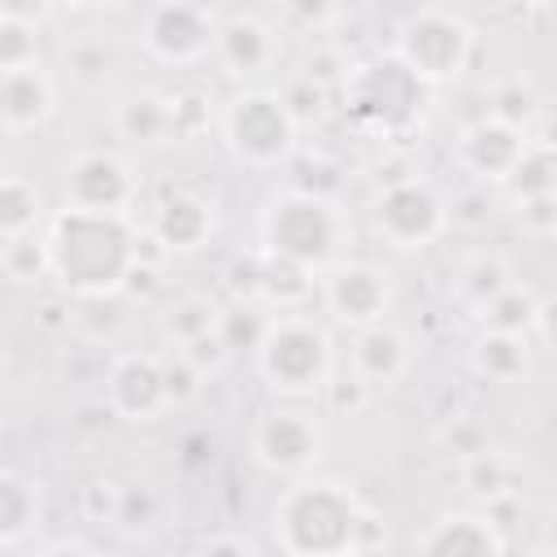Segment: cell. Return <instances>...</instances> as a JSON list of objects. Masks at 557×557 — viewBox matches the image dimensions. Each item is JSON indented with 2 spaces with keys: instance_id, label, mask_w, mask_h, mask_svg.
Returning a JSON list of instances; mask_svg holds the SVG:
<instances>
[{
  "instance_id": "5b68a950",
  "label": "cell",
  "mask_w": 557,
  "mask_h": 557,
  "mask_svg": "<svg viewBox=\"0 0 557 557\" xmlns=\"http://www.w3.org/2000/svg\"><path fill=\"white\" fill-rule=\"evenodd\" d=\"M222 135L231 152L248 165H278L296 148V117L274 91H244L222 113Z\"/></svg>"
},
{
  "instance_id": "5bb4252c",
  "label": "cell",
  "mask_w": 557,
  "mask_h": 557,
  "mask_svg": "<svg viewBox=\"0 0 557 557\" xmlns=\"http://www.w3.org/2000/svg\"><path fill=\"white\" fill-rule=\"evenodd\" d=\"M522 144H527V139L518 135V126L492 117V122H479V126H470V131L461 135L457 157H461V165H466L470 174L505 183L509 170H513L518 157H522Z\"/></svg>"
},
{
  "instance_id": "484cf974",
  "label": "cell",
  "mask_w": 557,
  "mask_h": 557,
  "mask_svg": "<svg viewBox=\"0 0 557 557\" xmlns=\"http://www.w3.org/2000/svg\"><path fill=\"white\" fill-rule=\"evenodd\" d=\"M287 13L305 26H322L335 13V0H287Z\"/></svg>"
},
{
  "instance_id": "2e32d148",
  "label": "cell",
  "mask_w": 557,
  "mask_h": 557,
  "mask_svg": "<svg viewBox=\"0 0 557 557\" xmlns=\"http://www.w3.org/2000/svg\"><path fill=\"white\" fill-rule=\"evenodd\" d=\"M213 48L231 74H261L274 61V30L261 26L257 17H231L213 35Z\"/></svg>"
},
{
  "instance_id": "3957f363",
  "label": "cell",
  "mask_w": 557,
  "mask_h": 557,
  "mask_svg": "<svg viewBox=\"0 0 557 557\" xmlns=\"http://www.w3.org/2000/svg\"><path fill=\"white\" fill-rule=\"evenodd\" d=\"M361 505L344 483H296L274 505V535L287 553H344L357 544Z\"/></svg>"
},
{
  "instance_id": "83f0119b",
  "label": "cell",
  "mask_w": 557,
  "mask_h": 557,
  "mask_svg": "<svg viewBox=\"0 0 557 557\" xmlns=\"http://www.w3.org/2000/svg\"><path fill=\"white\" fill-rule=\"evenodd\" d=\"M74 4H117V0H74Z\"/></svg>"
},
{
  "instance_id": "f1b7e54d",
  "label": "cell",
  "mask_w": 557,
  "mask_h": 557,
  "mask_svg": "<svg viewBox=\"0 0 557 557\" xmlns=\"http://www.w3.org/2000/svg\"><path fill=\"white\" fill-rule=\"evenodd\" d=\"M522 4H548V0H522Z\"/></svg>"
},
{
  "instance_id": "30bf717a",
  "label": "cell",
  "mask_w": 557,
  "mask_h": 557,
  "mask_svg": "<svg viewBox=\"0 0 557 557\" xmlns=\"http://www.w3.org/2000/svg\"><path fill=\"white\" fill-rule=\"evenodd\" d=\"M213 35L218 30H213L209 13L196 0H161L148 13V26H144L148 52L165 65H187V61L205 57L213 48Z\"/></svg>"
},
{
  "instance_id": "7c38bea8",
  "label": "cell",
  "mask_w": 557,
  "mask_h": 557,
  "mask_svg": "<svg viewBox=\"0 0 557 557\" xmlns=\"http://www.w3.org/2000/svg\"><path fill=\"white\" fill-rule=\"evenodd\" d=\"M109 405L131 422H152L161 409H170L165 396V370L157 352H126L109 370Z\"/></svg>"
},
{
  "instance_id": "7402d4cb",
  "label": "cell",
  "mask_w": 557,
  "mask_h": 557,
  "mask_svg": "<svg viewBox=\"0 0 557 557\" xmlns=\"http://www.w3.org/2000/svg\"><path fill=\"white\" fill-rule=\"evenodd\" d=\"M35 487L17 474H4L0 470V544H13L30 522H35Z\"/></svg>"
},
{
  "instance_id": "8fae6325",
  "label": "cell",
  "mask_w": 557,
  "mask_h": 557,
  "mask_svg": "<svg viewBox=\"0 0 557 557\" xmlns=\"http://www.w3.org/2000/svg\"><path fill=\"white\" fill-rule=\"evenodd\" d=\"M326 309L348 322V326H370V322H383L387 305H392V287H387V274H379L374 265H361V261H339L326 270Z\"/></svg>"
},
{
  "instance_id": "ba28073f",
  "label": "cell",
  "mask_w": 557,
  "mask_h": 557,
  "mask_svg": "<svg viewBox=\"0 0 557 557\" xmlns=\"http://www.w3.org/2000/svg\"><path fill=\"white\" fill-rule=\"evenodd\" d=\"M65 209H87V213H131L139 183L131 165L113 152H78L65 165Z\"/></svg>"
},
{
  "instance_id": "ffe728a7",
  "label": "cell",
  "mask_w": 557,
  "mask_h": 557,
  "mask_svg": "<svg viewBox=\"0 0 557 557\" xmlns=\"http://www.w3.org/2000/svg\"><path fill=\"white\" fill-rule=\"evenodd\" d=\"M117 131L135 144H161L165 135H174V117H170V100H157V96H131L122 109H117Z\"/></svg>"
},
{
  "instance_id": "44dd1931",
  "label": "cell",
  "mask_w": 557,
  "mask_h": 557,
  "mask_svg": "<svg viewBox=\"0 0 557 557\" xmlns=\"http://www.w3.org/2000/svg\"><path fill=\"white\" fill-rule=\"evenodd\" d=\"M39 191L17 178V174H4L0 178V235L4 239H17V235H30L35 222H39Z\"/></svg>"
},
{
  "instance_id": "603a6c76",
  "label": "cell",
  "mask_w": 557,
  "mask_h": 557,
  "mask_svg": "<svg viewBox=\"0 0 557 557\" xmlns=\"http://www.w3.org/2000/svg\"><path fill=\"white\" fill-rule=\"evenodd\" d=\"M505 470H509V461L500 457V453H470L466 457V487L474 492V496H487V500H496L500 492H509V483H505Z\"/></svg>"
},
{
  "instance_id": "ac0fdd59",
  "label": "cell",
  "mask_w": 557,
  "mask_h": 557,
  "mask_svg": "<svg viewBox=\"0 0 557 557\" xmlns=\"http://www.w3.org/2000/svg\"><path fill=\"white\" fill-rule=\"evenodd\" d=\"M426 553H500L505 540L496 535L492 518H440L435 531L418 540Z\"/></svg>"
},
{
  "instance_id": "7a4b0ae2",
  "label": "cell",
  "mask_w": 557,
  "mask_h": 557,
  "mask_svg": "<svg viewBox=\"0 0 557 557\" xmlns=\"http://www.w3.org/2000/svg\"><path fill=\"white\" fill-rule=\"evenodd\" d=\"M348 235H352L348 213L335 200L313 196V191H287L261 218V244H265L261 252L287 257L305 270L339 265Z\"/></svg>"
},
{
  "instance_id": "4316f807",
  "label": "cell",
  "mask_w": 557,
  "mask_h": 557,
  "mask_svg": "<svg viewBox=\"0 0 557 557\" xmlns=\"http://www.w3.org/2000/svg\"><path fill=\"white\" fill-rule=\"evenodd\" d=\"M205 548L213 553V548H235V553H257L248 540H205Z\"/></svg>"
},
{
  "instance_id": "f546056e",
  "label": "cell",
  "mask_w": 557,
  "mask_h": 557,
  "mask_svg": "<svg viewBox=\"0 0 557 557\" xmlns=\"http://www.w3.org/2000/svg\"><path fill=\"white\" fill-rule=\"evenodd\" d=\"M0 374H4V352H0Z\"/></svg>"
},
{
  "instance_id": "4fadbf2b",
  "label": "cell",
  "mask_w": 557,
  "mask_h": 557,
  "mask_svg": "<svg viewBox=\"0 0 557 557\" xmlns=\"http://www.w3.org/2000/svg\"><path fill=\"white\" fill-rule=\"evenodd\" d=\"M52 78L39 61L4 65L0 70V126L4 131H35L52 113Z\"/></svg>"
},
{
  "instance_id": "d4e9b609",
  "label": "cell",
  "mask_w": 557,
  "mask_h": 557,
  "mask_svg": "<svg viewBox=\"0 0 557 557\" xmlns=\"http://www.w3.org/2000/svg\"><path fill=\"white\" fill-rule=\"evenodd\" d=\"M22 61H35V26L26 17L0 13V70Z\"/></svg>"
},
{
  "instance_id": "9c48e42d",
  "label": "cell",
  "mask_w": 557,
  "mask_h": 557,
  "mask_svg": "<svg viewBox=\"0 0 557 557\" xmlns=\"http://www.w3.org/2000/svg\"><path fill=\"white\" fill-rule=\"evenodd\" d=\"M252 457L274 474H300L322 457V426L300 409L261 413L252 426Z\"/></svg>"
},
{
  "instance_id": "9a60e30c",
  "label": "cell",
  "mask_w": 557,
  "mask_h": 557,
  "mask_svg": "<svg viewBox=\"0 0 557 557\" xmlns=\"http://www.w3.org/2000/svg\"><path fill=\"white\" fill-rule=\"evenodd\" d=\"M409 366V339L387 326V322H370V326H357V348H352V370L366 387H383V383H396Z\"/></svg>"
},
{
  "instance_id": "52a82bcc",
  "label": "cell",
  "mask_w": 557,
  "mask_h": 557,
  "mask_svg": "<svg viewBox=\"0 0 557 557\" xmlns=\"http://www.w3.org/2000/svg\"><path fill=\"white\" fill-rule=\"evenodd\" d=\"M370 218L392 248H426L448 226V200L426 178H396L374 196Z\"/></svg>"
},
{
  "instance_id": "6da1fadb",
  "label": "cell",
  "mask_w": 557,
  "mask_h": 557,
  "mask_svg": "<svg viewBox=\"0 0 557 557\" xmlns=\"http://www.w3.org/2000/svg\"><path fill=\"white\" fill-rule=\"evenodd\" d=\"M48 274L74 296H113L139 261L131 213L61 209L48 226Z\"/></svg>"
},
{
  "instance_id": "e0dca14e",
  "label": "cell",
  "mask_w": 557,
  "mask_h": 557,
  "mask_svg": "<svg viewBox=\"0 0 557 557\" xmlns=\"http://www.w3.org/2000/svg\"><path fill=\"white\" fill-rule=\"evenodd\" d=\"M213 235V213L196 196H170L152 213V239L165 244L170 252H191Z\"/></svg>"
},
{
  "instance_id": "d6986e66",
  "label": "cell",
  "mask_w": 557,
  "mask_h": 557,
  "mask_svg": "<svg viewBox=\"0 0 557 557\" xmlns=\"http://www.w3.org/2000/svg\"><path fill=\"white\" fill-rule=\"evenodd\" d=\"M161 331H165V339H174V348H187V344L222 331V309L209 296H183L165 309Z\"/></svg>"
},
{
  "instance_id": "cb8c5ba5",
  "label": "cell",
  "mask_w": 557,
  "mask_h": 557,
  "mask_svg": "<svg viewBox=\"0 0 557 557\" xmlns=\"http://www.w3.org/2000/svg\"><path fill=\"white\" fill-rule=\"evenodd\" d=\"M4 270H9L17 283H30V278L48 274V244L35 239V235L9 239V248H4Z\"/></svg>"
},
{
  "instance_id": "277c9868",
  "label": "cell",
  "mask_w": 557,
  "mask_h": 557,
  "mask_svg": "<svg viewBox=\"0 0 557 557\" xmlns=\"http://www.w3.org/2000/svg\"><path fill=\"white\" fill-rule=\"evenodd\" d=\"M252 348H257V374L265 379V387L283 396L322 392V383L331 379V335L313 318L278 313L261 322Z\"/></svg>"
},
{
  "instance_id": "8992f818",
  "label": "cell",
  "mask_w": 557,
  "mask_h": 557,
  "mask_svg": "<svg viewBox=\"0 0 557 557\" xmlns=\"http://www.w3.org/2000/svg\"><path fill=\"white\" fill-rule=\"evenodd\" d=\"M474 52V35L461 17L440 13V9H422L413 13L400 35H396V57L422 78V83H444L457 78L466 70Z\"/></svg>"
}]
</instances>
